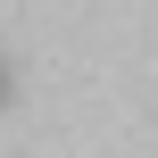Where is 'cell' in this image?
<instances>
[{
  "instance_id": "obj_1",
  "label": "cell",
  "mask_w": 158,
  "mask_h": 158,
  "mask_svg": "<svg viewBox=\"0 0 158 158\" xmlns=\"http://www.w3.org/2000/svg\"><path fill=\"white\" fill-rule=\"evenodd\" d=\"M0 100H8V67H0Z\"/></svg>"
}]
</instances>
